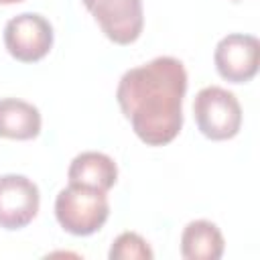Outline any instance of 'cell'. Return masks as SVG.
<instances>
[{"label": "cell", "mask_w": 260, "mask_h": 260, "mask_svg": "<svg viewBox=\"0 0 260 260\" xmlns=\"http://www.w3.org/2000/svg\"><path fill=\"white\" fill-rule=\"evenodd\" d=\"M185 91V65L165 55L128 69L118 81L116 100L134 134L148 146H162L183 128Z\"/></svg>", "instance_id": "cell-1"}, {"label": "cell", "mask_w": 260, "mask_h": 260, "mask_svg": "<svg viewBox=\"0 0 260 260\" xmlns=\"http://www.w3.org/2000/svg\"><path fill=\"white\" fill-rule=\"evenodd\" d=\"M110 215L106 191L69 183L55 197V217L59 225L73 236L95 234Z\"/></svg>", "instance_id": "cell-2"}, {"label": "cell", "mask_w": 260, "mask_h": 260, "mask_svg": "<svg viewBox=\"0 0 260 260\" xmlns=\"http://www.w3.org/2000/svg\"><path fill=\"white\" fill-rule=\"evenodd\" d=\"M193 116L199 132L209 140H230L242 128V106L234 91L207 85L193 100Z\"/></svg>", "instance_id": "cell-3"}, {"label": "cell", "mask_w": 260, "mask_h": 260, "mask_svg": "<svg viewBox=\"0 0 260 260\" xmlns=\"http://www.w3.org/2000/svg\"><path fill=\"white\" fill-rule=\"evenodd\" d=\"M6 51L22 63L43 59L53 47V26L37 12H22L12 16L4 26Z\"/></svg>", "instance_id": "cell-4"}, {"label": "cell", "mask_w": 260, "mask_h": 260, "mask_svg": "<svg viewBox=\"0 0 260 260\" xmlns=\"http://www.w3.org/2000/svg\"><path fill=\"white\" fill-rule=\"evenodd\" d=\"M102 32L116 45L134 43L144 26L142 0H83Z\"/></svg>", "instance_id": "cell-5"}, {"label": "cell", "mask_w": 260, "mask_h": 260, "mask_svg": "<svg viewBox=\"0 0 260 260\" xmlns=\"http://www.w3.org/2000/svg\"><path fill=\"white\" fill-rule=\"evenodd\" d=\"M260 43L254 35L230 32L215 45L213 63L217 73L232 83H246L258 73Z\"/></svg>", "instance_id": "cell-6"}, {"label": "cell", "mask_w": 260, "mask_h": 260, "mask_svg": "<svg viewBox=\"0 0 260 260\" xmlns=\"http://www.w3.org/2000/svg\"><path fill=\"white\" fill-rule=\"evenodd\" d=\"M39 205V187L28 177L14 173L0 177V228L22 230L37 217Z\"/></svg>", "instance_id": "cell-7"}, {"label": "cell", "mask_w": 260, "mask_h": 260, "mask_svg": "<svg viewBox=\"0 0 260 260\" xmlns=\"http://www.w3.org/2000/svg\"><path fill=\"white\" fill-rule=\"evenodd\" d=\"M67 179L73 185H83L108 193L116 185L118 167L112 156L98 150H85L71 160L67 169Z\"/></svg>", "instance_id": "cell-8"}, {"label": "cell", "mask_w": 260, "mask_h": 260, "mask_svg": "<svg viewBox=\"0 0 260 260\" xmlns=\"http://www.w3.org/2000/svg\"><path fill=\"white\" fill-rule=\"evenodd\" d=\"M223 248V236L209 219H193L181 234V256L185 260H219Z\"/></svg>", "instance_id": "cell-9"}, {"label": "cell", "mask_w": 260, "mask_h": 260, "mask_svg": "<svg viewBox=\"0 0 260 260\" xmlns=\"http://www.w3.org/2000/svg\"><path fill=\"white\" fill-rule=\"evenodd\" d=\"M41 112L37 106L18 100H0V138L10 140H30L41 132Z\"/></svg>", "instance_id": "cell-10"}, {"label": "cell", "mask_w": 260, "mask_h": 260, "mask_svg": "<svg viewBox=\"0 0 260 260\" xmlns=\"http://www.w3.org/2000/svg\"><path fill=\"white\" fill-rule=\"evenodd\" d=\"M152 256L148 242L136 232L120 234L110 248V260H152Z\"/></svg>", "instance_id": "cell-11"}, {"label": "cell", "mask_w": 260, "mask_h": 260, "mask_svg": "<svg viewBox=\"0 0 260 260\" xmlns=\"http://www.w3.org/2000/svg\"><path fill=\"white\" fill-rule=\"evenodd\" d=\"M22 0H0V4H18Z\"/></svg>", "instance_id": "cell-12"}, {"label": "cell", "mask_w": 260, "mask_h": 260, "mask_svg": "<svg viewBox=\"0 0 260 260\" xmlns=\"http://www.w3.org/2000/svg\"><path fill=\"white\" fill-rule=\"evenodd\" d=\"M232 2H240V0H232Z\"/></svg>", "instance_id": "cell-13"}]
</instances>
